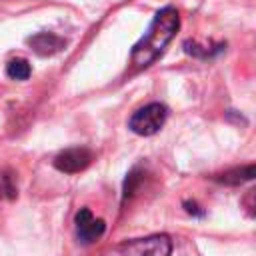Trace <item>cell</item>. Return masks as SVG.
<instances>
[{"label": "cell", "mask_w": 256, "mask_h": 256, "mask_svg": "<svg viewBox=\"0 0 256 256\" xmlns=\"http://www.w3.org/2000/svg\"><path fill=\"white\" fill-rule=\"evenodd\" d=\"M178 26H180V16L174 6H164L162 10H158L148 32L132 48L130 54L132 64L136 68H146L154 64L160 58V54L166 50V46L172 42Z\"/></svg>", "instance_id": "6da1fadb"}, {"label": "cell", "mask_w": 256, "mask_h": 256, "mask_svg": "<svg viewBox=\"0 0 256 256\" xmlns=\"http://www.w3.org/2000/svg\"><path fill=\"white\" fill-rule=\"evenodd\" d=\"M166 118H168V108L160 102H150V104L138 108L130 116L128 128L138 136H152L164 126Z\"/></svg>", "instance_id": "7a4b0ae2"}, {"label": "cell", "mask_w": 256, "mask_h": 256, "mask_svg": "<svg viewBox=\"0 0 256 256\" xmlns=\"http://www.w3.org/2000/svg\"><path fill=\"white\" fill-rule=\"evenodd\" d=\"M118 252L120 256H170L172 240L166 234H152L120 244Z\"/></svg>", "instance_id": "3957f363"}, {"label": "cell", "mask_w": 256, "mask_h": 256, "mask_svg": "<svg viewBox=\"0 0 256 256\" xmlns=\"http://www.w3.org/2000/svg\"><path fill=\"white\" fill-rule=\"evenodd\" d=\"M74 228H76L78 242L88 246V244H94L104 234L106 224H104V220L94 218L88 208H80L76 212V216H74Z\"/></svg>", "instance_id": "277c9868"}, {"label": "cell", "mask_w": 256, "mask_h": 256, "mask_svg": "<svg viewBox=\"0 0 256 256\" xmlns=\"http://www.w3.org/2000/svg\"><path fill=\"white\" fill-rule=\"evenodd\" d=\"M92 162V152L84 146H76V148H68L64 152H60L54 158V166L60 172L66 174H76L80 170H84L88 164Z\"/></svg>", "instance_id": "5b68a950"}, {"label": "cell", "mask_w": 256, "mask_h": 256, "mask_svg": "<svg viewBox=\"0 0 256 256\" xmlns=\"http://www.w3.org/2000/svg\"><path fill=\"white\" fill-rule=\"evenodd\" d=\"M28 44H30V48L36 54H40V56H52V54L60 52L66 42H64V38H60V36H56L52 32H38V34H34V36L28 38Z\"/></svg>", "instance_id": "8992f818"}, {"label": "cell", "mask_w": 256, "mask_h": 256, "mask_svg": "<svg viewBox=\"0 0 256 256\" xmlns=\"http://www.w3.org/2000/svg\"><path fill=\"white\" fill-rule=\"evenodd\" d=\"M254 176H256V166L246 164V166H238V168H232V170H226V172L218 174L216 180L222 182V184H228V186H238V184L250 182Z\"/></svg>", "instance_id": "52a82bcc"}, {"label": "cell", "mask_w": 256, "mask_h": 256, "mask_svg": "<svg viewBox=\"0 0 256 256\" xmlns=\"http://www.w3.org/2000/svg\"><path fill=\"white\" fill-rule=\"evenodd\" d=\"M6 74L12 80H28L32 74V66L26 58H12L6 64Z\"/></svg>", "instance_id": "ba28073f"}, {"label": "cell", "mask_w": 256, "mask_h": 256, "mask_svg": "<svg viewBox=\"0 0 256 256\" xmlns=\"http://www.w3.org/2000/svg\"><path fill=\"white\" fill-rule=\"evenodd\" d=\"M140 174V170L138 168H134L130 174H128V178H126V182H124V198H128V196H132L134 194V190H136V184L140 182V178L142 176H138Z\"/></svg>", "instance_id": "9c48e42d"}, {"label": "cell", "mask_w": 256, "mask_h": 256, "mask_svg": "<svg viewBox=\"0 0 256 256\" xmlns=\"http://www.w3.org/2000/svg\"><path fill=\"white\" fill-rule=\"evenodd\" d=\"M184 208L188 214H194V216H204V210H200V206L194 202V200H184Z\"/></svg>", "instance_id": "30bf717a"}]
</instances>
